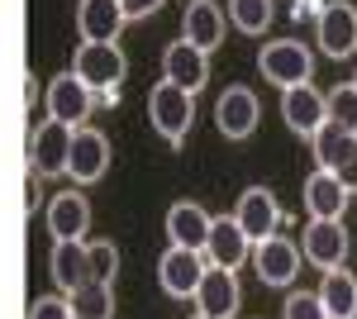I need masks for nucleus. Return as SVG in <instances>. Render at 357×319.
I'll list each match as a JSON object with an SVG mask.
<instances>
[{"label":"nucleus","instance_id":"f257e3e1","mask_svg":"<svg viewBox=\"0 0 357 319\" xmlns=\"http://www.w3.org/2000/svg\"><path fill=\"white\" fill-rule=\"evenodd\" d=\"M72 72H77L82 86L96 91V101L114 105V101H119V86H124V77H129V62H124V53H119V43H82Z\"/></svg>","mask_w":357,"mask_h":319},{"label":"nucleus","instance_id":"f03ea898","mask_svg":"<svg viewBox=\"0 0 357 319\" xmlns=\"http://www.w3.org/2000/svg\"><path fill=\"white\" fill-rule=\"evenodd\" d=\"M148 119H153V129L176 148L195 124V96L181 91V86H172V81H158V86L148 91Z\"/></svg>","mask_w":357,"mask_h":319},{"label":"nucleus","instance_id":"7ed1b4c3","mask_svg":"<svg viewBox=\"0 0 357 319\" xmlns=\"http://www.w3.org/2000/svg\"><path fill=\"white\" fill-rule=\"evenodd\" d=\"M257 72L272 86L291 91V86H305V81L314 77V53L305 48L301 38H276L267 48H257Z\"/></svg>","mask_w":357,"mask_h":319},{"label":"nucleus","instance_id":"20e7f679","mask_svg":"<svg viewBox=\"0 0 357 319\" xmlns=\"http://www.w3.org/2000/svg\"><path fill=\"white\" fill-rule=\"evenodd\" d=\"M301 243L296 239H281V234H272V239L252 243V267H257V281L262 286H276V291H286L296 276H301Z\"/></svg>","mask_w":357,"mask_h":319},{"label":"nucleus","instance_id":"39448f33","mask_svg":"<svg viewBox=\"0 0 357 319\" xmlns=\"http://www.w3.org/2000/svg\"><path fill=\"white\" fill-rule=\"evenodd\" d=\"M96 110V91L77 81V72H57L48 81V119L67 124V129H82Z\"/></svg>","mask_w":357,"mask_h":319},{"label":"nucleus","instance_id":"423d86ee","mask_svg":"<svg viewBox=\"0 0 357 319\" xmlns=\"http://www.w3.org/2000/svg\"><path fill=\"white\" fill-rule=\"evenodd\" d=\"M314 38L329 57H353L357 53V10L348 0H324L319 5V24H314Z\"/></svg>","mask_w":357,"mask_h":319},{"label":"nucleus","instance_id":"0eeeda50","mask_svg":"<svg viewBox=\"0 0 357 319\" xmlns=\"http://www.w3.org/2000/svg\"><path fill=\"white\" fill-rule=\"evenodd\" d=\"M310 143H314V162L324 172H333L348 191H357V133H343L338 124H324Z\"/></svg>","mask_w":357,"mask_h":319},{"label":"nucleus","instance_id":"6e6552de","mask_svg":"<svg viewBox=\"0 0 357 319\" xmlns=\"http://www.w3.org/2000/svg\"><path fill=\"white\" fill-rule=\"evenodd\" d=\"M110 167V138L100 129H72V148H67V177L77 186L100 181Z\"/></svg>","mask_w":357,"mask_h":319},{"label":"nucleus","instance_id":"1a4fd4ad","mask_svg":"<svg viewBox=\"0 0 357 319\" xmlns=\"http://www.w3.org/2000/svg\"><path fill=\"white\" fill-rule=\"evenodd\" d=\"M205 272H210L205 253H195V248H176V243H172V248L162 253V262H158V281H162V291L172 295V300H191Z\"/></svg>","mask_w":357,"mask_h":319},{"label":"nucleus","instance_id":"9d476101","mask_svg":"<svg viewBox=\"0 0 357 319\" xmlns=\"http://www.w3.org/2000/svg\"><path fill=\"white\" fill-rule=\"evenodd\" d=\"M301 258L314 262L319 272H333V267L348 262V229H343V219H310L305 224Z\"/></svg>","mask_w":357,"mask_h":319},{"label":"nucleus","instance_id":"9b49d317","mask_svg":"<svg viewBox=\"0 0 357 319\" xmlns=\"http://www.w3.org/2000/svg\"><path fill=\"white\" fill-rule=\"evenodd\" d=\"M67 148H72V129L67 124H38L29 133V177H57L67 172Z\"/></svg>","mask_w":357,"mask_h":319},{"label":"nucleus","instance_id":"f8f14e48","mask_svg":"<svg viewBox=\"0 0 357 319\" xmlns=\"http://www.w3.org/2000/svg\"><path fill=\"white\" fill-rule=\"evenodd\" d=\"M248 258H252V243H248V234L238 229V219H234V214H220V219H210L205 262H210V267H224V272H238Z\"/></svg>","mask_w":357,"mask_h":319},{"label":"nucleus","instance_id":"ddd939ff","mask_svg":"<svg viewBox=\"0 0 357 319\" xmlns=\"http://www.w3.org/2000/svg\"><path fill=\"white\" fill-rule=\"evenodd\" d=\"M234 219H238V229L248 234V243H262L281 229V205H276V195L267 186H248L243 195H238Z\"/></svg>","mask_w":357,"mask_h":319},{"label":"nucleus","instance_id":"4468645a","mask_svg":"<svg viewBox=\"0 0 357 319\" xmlns=\"http://www.w3.org/2000/svg\"><path fill=\"white\" fill-rule=\"evenodd\" d=\"M257 114H262V105H257V96H252L248 86H229L220 101H215V124H220V133H224V138H234V143L252 138Z\"/></svg>","mask_w":357,"mask_h":319},{"label":"nucleus","instance_id":"2eb2a0df","mask_svg":"<svg viewBox=\"0 0 357 319\" xmlns=\"http://www.w3.org/2000/svg\"><path fill=\"white\" fill-rule=\"evenodd\" d=\"M238 305H243L238 276L224 272V267H210V272L200 276V286H195V310L205 319H229V315H238Z\"/></svg>","mask_w":357,"mask_h":319},{"label":"nucleus","instance_id":"dca6fc26","mask_svg":"<svg viewBox=\"0 0 357 319\" xmlns=\"http://www.w3.org/2000/svg\"><path fill=\"white\" fill-rule=\"evenodd\" d=\"M281 119H286V129L301 133V138H314V133L329 124V114H324V96L305 81V86H291L286 96H281Z\"/></svg>","mask_w":357,"mask_h":319},{"label":"nucleus","instance_id":"f3484780","mask_svg":"<svg viewBox=\"0 0 357 319\" xmlns=\"http://www.w3.org/2000/svg\"><path fill=\"white\" fill-rule=\"evenodd\" d=\"M162 81H172V86H181V91H191V96H195V91L210 81V53L191 48L186 38L167 43V53H162Z\"/></svg>","mask_w":357,"mask_h":319},{"label":"nucleus","instance_id":"a211bd4d","mask_svg":"<svg viewBox=\"0 0 357 319\" xmlns=\"http://www.w3.org/2000/svg\"><path fill=\"white\" fill-rule=\"evenodd\" d=\"M181 38L200 48V53H210V48H220L224 38V10L215 0H186V10H181Z\"/></svg>","mask_w":357,"mask_h":319},{"label":"nucleus","instance_id":"6ab92c4d","mask_svg":"<svg viewBox=\"0 0 357 319\" xmlns=\"http://www.w3.org/2000/svg\"><path fill=\"white\" fill-rule=\"evenodd\" d=\"M348 195H353V191L343 186L333 172H324V167H314V172L305 177V210H310V219H343Z\"/></svg>","mask_w":357,"mask_h":319},{"label":"nucleus","instance_id":"aec40b11","mask_svg":"<svg viewBox=\"0 0 357 319\" xmlns=\"http://www.w3.org/2000/svg\"><path fill=\"white\" fill-rule=\"evenodd\" d=\"M124 24H129V20H124L119 0H82V10H77L82 43H119Z\"/></svg>","mask_w":357,"mask_h":319},{"label":"nucleus","instance_id":"412c9836","mask_svg":"<svg viewBox=\"0 0 357 319\" xmlns=\"http://www.w3.org/2000/svg\"><path fill=\"white\" fill-rule=\"evenodd\" d=\"M210 219H215V214L205 210V205H195V200H176V205L167 210V239L176 243V248H195V253H205Z\"/></svg>","mask_w":357,"mask_h":319},{"label":"nucleus","instance_id":"4be33fe9","mask_svg":"<svg viewBox=\"0 0 357 319\" xmlns=\"http://www.w3.org/2000/svg\"><path fill=\"white\" fill-rule=\"evenodd\" d=\"M91 229V200L82 191H57L48 200V234L53 239H86Z\"/></svg>","mask_w":357,"mask_h":319},{"label":"nucleus","instance_id":"5701e85b","mask_svg":"<svg viewBox=\"0 0 357 319\" xmlns=\"http://www.w3.org/2000/svg\"><path fill=\"white\" fill-rule=\"evenodd\" d=\"M57 291L72 295L77 286L91 281V267H86V239H53V258H48Z\"/></svg>","mask_w":357,"mask_h":319},{"label":"nucleus","instance_id":"b1692460","mask_svg":"<svg viewBox=\"0 0 357 319\" xmlns=\"http://www.w3.org/2000/svg\"><path fill=\"white\" fill-rule=\"evenodd\" d=\"M319 305H324V315L329 319H357V276L348 267H333L324 272V281H319Z\"/></svg>","mask_w":357,"mask_h":319},{"label":"nucleus","instance_id":"393cba45","mask_svg":"<svg viewBox=\"0 0 357 319\" xmlns=\"http://www.w3.org/2000/svg\"><path fill=\"white\" fill-rule=\"evenodd\" d=\"M67 305H72L77 319H110L114 315V286H105V281H86V286H77V291L67 295Z\"/></svg>","mask_w":357,"mask_h":319},{"label":"nucleus","instance_id":"a878e982","mask_svg":"<svg viewBox=\"0 0 357 319\" xmlns=\"http://www.w3.org/2000/svg\"><path fill=\"white\" fill-rule=\"evenodd\" d=\"M272 15H276L272 0H229V20H234V29H238V34H248V38L267 34Z\"/></svg>","mask_w":357,"mask_h":319},{"label":"nucleus","instance_id":"bb28decb","mask_svg":"<svg viewBox=\"0 0 357 319\" xmlns=\"http://www.w3.org/2000/svg\"><path fill=\"white\" fill-rule=\"evenodd\" d=\"M324 114H329V124H338L343 133H357V86H333L329 96H324Z\"/></svg>","mask_w":357,"mask_h":319},{"label":"nucleus","instance_id":"cd10ccee","mask_svg":"<svg viewBox=\"0 0 357 319\" xmlns=\"http://www.w3.org/2000/svg\"><path fill=\"white\" fill-rule=\"evenodd\" d=\"M86 267H91V281H105L114 286V272H119V248L114 243H86Z\"/></svg>","mask_w":357,"mask_h":319},{"label":"nucleus","instance_id":"c85d7f7f","mask_svg":"<svg viewBox=\"0 0 357 319\" xmlns=\"http://www.w3.org/2000/svg\"><path fill=\"white\" fill-rule=\"evenodd\" d=\"M281 315H286V319H329L314 291H291V295H286V310H281Z\"/></svg>","mask_w":357,"mask_h":319},{"label":"nucleus","instance_id":"c756f323","mask_svg":"<svg viewBox=\"0 0 357 319\" xmlns=\"http://www.w3.org/2000/svg\"><path fill=\"white\" fill-rule=\"evenodd\" d=\"M29 319H77V315H72L67 295H38V300L29 305Z\"/></svg>","mask_w":357,"mask_h":319},{"label":"nucleus","instance_id":"7c9ffc66","mask_svg":"<svg viewBox=\"0 0 357 319\" xmlns=\"http://www.w3.org/2000/svg\"><path fill=\"white\" fill-rule=\"evenodd\" d=\"M167 0H119V10H124V20H148V15H158Z\"/></svg>","mask_w":357,"mask_h":319},{"label":"nucleus","instance_id":"2f4dec72","mask_svg":"<svg viewBox=\"0 0 357 319\" xmlns=\"http://www.w3.org/2000/svg\"><path fill=\"white\" fill-rule=\"evenodd\" d=\"M191 319H205V315H191Z\"/></svg>","mask_w":357,"mask_h":319},{"label":"nucleus","instance_id":"473e14b6","mask_svg":"<svg viewBox=\"0 0 357 319\" xmlns=\"http://www.w3.org/2000/svg\"><path fill=\"white\" fill-rule=\"evenodd\" d=\"M353 86H357V77H353Z\"/></svg>","mask_w":357,"mask_h":319}]
</instances>
